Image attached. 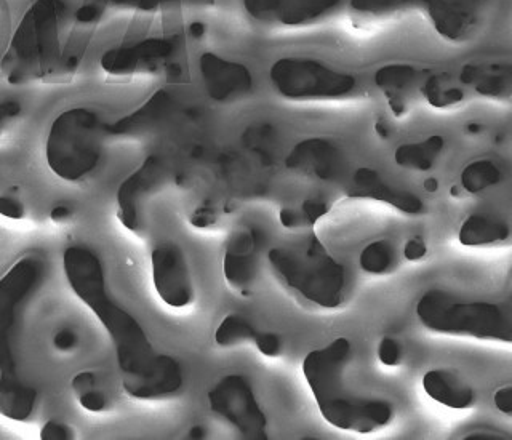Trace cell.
Wrapping results in <instances>:
<instances>
[{
  "label": "cell",
  "mask_w": 512,
  "mask_h": 440,
  "mask_svg": "<svg viewBox=\"0 0 512 440\" xmlns=\"http://www.w3.org/2000/svg\"><path fill=\"white\" fill-rule=\"evenodd\" d=\"M63 269L72 292L87 304L108 332L127 396L152 400L180 391V362L157 352L140 322L112 298L100 256L85 245H71L64 250Z\"/></svg>",
  "instance_id": "obj_1"
},
{
  "label": "cell",
  "mask_w": 512,
  "mask_h": 440,
  "mask_svg": "<svg viewBox=\"0 0 512 440\" xmlns=\"http://www.w3.org/2000/svg\"><path fill=\"white\" fill-rule=\"evenodd\" d=\"M68 0H34L26 10L0 60V72L10 85L68 82L80 66V56L64 52Z\"/></svg>",
  "instance_id": "obj_2"
},
{
  "label": "cell",
  "mask_w": 512,
  "mask_h": 440,
  "mask_svg": "<svg viewBox=\"0 0 512 440\" xmlns=\"http://www.w3.org/2000/svg\"><path fill=\"white\" fill-rule=\"evenodd\" d=\"M44 276V258L26 255L0 277V415L8 420L28 421L36 408V388L21 373V317Z\"/></svg>",
  "instance_id": "obj_3"
},
{
  "label": "cell",
  "mask_w": 512,
  "mask_h": 440,
  "mask_svg": "<svg viewBox=\"0 0 512 440\" xmlns=\"http://www.w3.org/2000/svg\"><path fill=\"white\" fill-rule=\"evenodd\" d=\"M351 354L348 338H336L324 348L314 349L304 357V378L328 423L341 431L368 434L389 424L394 408L388 400L360 397L349 391L344 373Z\"/></svg>",
  "instance_id": "obj_4"
},
{
  "label": "cell",
  "mask_w": 512,
  "mask_h": 440,
  "mask_svg": "<svg viewBox=\"0 0 512 440\" xmlns=\"http://www.w3.org/2000/svg\"><path fill=\"white\" fill-rule=\"evenodd\" d=\"M269 263L277 277L304 300L325 309L343 304L348 272L316 236H308L293 247L272 248Z\"/></svg>",
  "instance_id": "obj_5"
},
{
  "label": "cell",
  "mask_w": 512,
  "mask_h": 440,
  "mask_svg": "<svg viewBox=\"0 0 512 440\" xmlns=\"http://www.w3.org/2000/svg\"><path fill=\"white\" fill-rule=\"evenodd\" d=\"M104 138V124L92 109L71 108L61 112L47 136L48 167L69 183L84 180L100 164Z\"/></svg>",
  "instance_id": "obj_6"
},
{
  "label": "cell",
  "mask_w": 512,
  "mask_h": 440,
  "mask_svg": "<svg viewBox=\"0 0 512 440\" xmlns=\"http://www.w3.org/2000/svg\"><path fill=\"white\" fill-rule=\"evenodd\" d=\"M416 316L431 332L511 343L508 309L488 301H464L444 290H429L416 304Z\"/></svg>",
  "instance_id": "obj_7"
},
{
  "label": "cell",
  "mask_w": 512,
  "mask_h": 440,
  "mask_svg": "<svg viewBox=\"0 0 512 440\" xmlns=\"http://www.w3.org/2000/svg\"><path fill=\"white\" fill-rule=\"evenodd\" d=\"M271 80L277 92L290 100L338 98L356 87L354 77L300 58H284L272 64Z\"/></svg>",
  "instance_id": "obj_8"
},
{
  "label": "cell",
  "mask_w": 512,
  "mask_h": 440,
  "mask_svg": "<svg viewBox=\"0 0 512 440\" xmlns=\"http://www.w3.org/2000/svg\"><path fill=\"white\" fill-rule=\"evenodd\" d=\"M208 404L215 415L228 421L244 439H268V416L264 415L252 384L244 375L231 373L221 378L208 391Z\"/></svg>",
  "instance_id": "obj_9"
},
{
  "label": "cell",
  "mask_w": 512,
  "mask_h": 440,
  "mask_svg": "<svg viewBox=\"0 0 512 440\" xmlns=\"http://www.w3.org/2000/svg\"><path fill=\"white\" fill-rule=\"evenodd\" d=\"M175 48V40L157 39V37L133 42V44L117 45L103 53L100 61L101 69L109 77H116V79L151 74L159 69H167L168 76L178 77L180 71L172 63Z\"/></svg>",
  "instance_id": "obj_10"
},
{
  "label": "cell",
  "mask_w": 512,
  "mask_h": 440,
  "mask_svg": "<svg viewBox=\"0 0 512 440\" xmlns=\"http://www.w3.org/2000/svg\"><path fill=\"white\" fill-rule=\"evenodd\" d=\"M152 280L157 295L170 308H186L194 300V285L183 248L175 242L157 245L151 253Z\"/></svg>",
  "instance_id": "obj_11"
},
{
  "label": "cell",
  "mask_w": 512,
  "mask_h": 440,
  "mask_svg": "<svg viewBox=\"0 0 512 440\" xmlns=\"http://www.w3.org/2000/svg\"><path fill=\"white\" fill-rule=\"evenodd\" d=\"M168 167L159 156H149L136 172L125 178L117 191V218L125 229L143 228L144 200L167 181Z\"/></svg>",
  "instance_id": "obj_12"
},
{
  "label": "cell",
  "mask_w": 512,
  "mask_h": 440,
  "mask_svg": "<svg viewBox=\"0 0 512 440\" xmlns=\"http://www.w3.org/2000/svg\"><path fill=\"white\" fill-rule=\"evenodd\" d=\"M261 229H240L234 232L224 252L223 272L228 284L242 293L252 287L258 272V253L264 245Z\"/></svg>",
  "instance_id": "obj_13"
},
{
  "label": "cell",
  "mask_w": 512,
  "mask_h": 440,
  "mask_svg": "<svg viewBox=\"0 0 512 440\" xmlns=\"http://www.w3.org/2000/svg\"><path fill=\"white\" fill-rule=\"evenodd\" d=\"M199 64L205 88L212 100L226 103L252 92L253 77L244 64L224 60L210 52L200 56Z\"/></svg>",
  "instance_id": "obj_14"
},
{
  "label": "cell",
  "mask_w": 512,
  "mask_h": 440,
  "mask_svg": "<svg viewBox=\"0 0 512 440\" xmlns=\"http://www.w3.org/2000/svg\"><path fill=\"white\" fill-rule=\"evenodd\" d=\"M285 165L290 170L314 176L317 180L335 181L344 170V159L335 144L320 138L296 144L288 154Z\"/></svg>",
  "instance_id": "obj_15"
},
{
  "label": "cell",
  "mask_w": 512,
  "mask_h": 440,
  "mask_svg": "<svg viewBox=\"0 0 512 440\" xmlns=\"http://www.w3.org/2000/svg\"><path fill=\"white\" fill-rule=\"evenodd\" d=\"M354 186L351 197H364V199L378 200L383 204L391 205L407 215H420L424 212L423 200L413 192L394 188L381 178L372 168H359L354 173Z\"/></svg>",
  "instance_id": "obj_16"
},
{
  "label": "cell",
  "mask_w": 512,
  "mask_h": 440,
  "mask_svg": "<svg viewBox=\"0 0 512 440\" xmlns=\"http://www.w3.org/2000/svg\"><path fill=\"white\" fill-rule=\"evenodd\" d=\"M172 109V95L165 90H159L132 114H128L112 124L104 125V132H106V136L120 138V140L138 138V136L154 130L172 112Z\"/></svg>",
  "instance_id": "obj_17"
},
{
  "label": "cell",
  "mask_w": 512,
  "mask_h": 440,
  "mask_svg": "<svg viewBox=\"0 0 512 440\" xmlns=\"http://www.w3.org/2000/svg\"><path fill=\"white\" fill-rule=\"evenodd\" d=\"M175 4H213V0H87L74 13L76 21L92 26L114 12L154 13Z\"/></svg>",
  "instance_id": "obj_18"
},
{
  "label": "cell",
  "mask_w": 512,
  "mask_h": 440,
  "mask_svg": "<svg viewBox=\"0 0 512 440\" xmlns=\"http://www.w3.org/2000/svg\"><path fill=\"white\" fill-rule=\"evenodd\" d=\"M423 388L432 400L455 410H466L476 400L474 389L448 370H429L424 375Z\"/></svg>",
  "instance_id": "obj_19"
},
{
  "label": "cell",
  "mask_w": 512,
  "mask_h": 440,
  "mask_svg": "<svg viewBox=\"0 0 512 440\" xmlns=\"http://www.w3.org/2000/svg\"><path fill=\"white\" fill-rule=\"evenodd\" d=\"M509 237V226L500 218L490 215H471L461 224V244L466 247H480V245L496 244Z\"/></svg>",
  "instance_id": "obj_20"
},
{
  "label": "cell",
  "mask_w": 512,
  "mask_h": 440,
  "mask_svg": "<svg viewBox=\"0 0 512 440\" xmlns=\"http://www.w3.org/2000/svg\"><path fill=\"white\" fill-rule=\"evenodd\" d=\"M444 149L442 136H431L420 143L402 144L396 151V162L400 167L426 172L436 164L437 157Z\"/></svg>",
  "instance_id": "obj_21"
},
{
  "label": "cell",
  "mask_w": 512,
  "mask_h": 440,
  "mask_svg": "<svg viewBox=\"0 0 512 440\" xmlns=\"http://www.w3.org/2000/svg\"><path fill=\"white\" fill-rule=\"evenodd\" d=\"M258 335L255 325L240 314H229L221 320L215 332V343L221 348L239 346L245 341H253Z\"/></svg>",
  "instance_id": "obj_22"
},
{
  "label": "cell",
  "mask_w": 512,
  "mask_h": 440,
  "mask_svg": "<svg viewBox=\"0 0 512 440\" xmlns=\"http://www.w3.org/2000/svg\"><path fill=\"white\" fill-rule=\"evenodd\" d=\"M501 178V170L492 160H476L461 173V186L469 194H479L500 183Z\"/></svg>",
  "instance_id": "obj_23"
},
{
  "label": "cell",
  "mask_w": 512,
  "mask_h": 440,
  "mask_svg": "<svg viewBox=\"0 0 512 440\" xmlns=\"http://www.w3.org/2000/svg\"><path fill=\"white\" fill-rule=\"evenodd\" d=\"M359 263L368 274H386L396 266V247L389 240H375L362 250Z\"/></svg>",
  "instance_id": "obj_24"
},
{
  "label": "cell",
  "mask_w": 512,
  "mask_h": 440,
  "mask_svg": "<svg viewBox=\"0 0 512 440\" xmlns=\"http://www.w3.org/2000/svg\"><path fill=\"white\" fill-rule=\"evenodd\" d=\"M416 72L408 66H388L376 74V84L388 92L389 98L396 96L397 92L412 85Z\"/></svg>",
  "instance_id": "obj_25"
},
{
  "label": "cell",
  "mask_w": 512,
  "mask_h": 440,
  "mask_svg": "<svg viewBox=\"0 0 512 440\" xmlns=\"http://www.w3.org/2000/svg\"><path fill=\"white\" fill-rule=\"evenodd\" d=\"M253 343L256 344V348L263 356L271 357V359L279 357L282 354V348H284L280 336L271 332H258Z\"/></svg>",
  "instance_id": "obj_26"
},
{
  "label": "cell",
  "mask_w": 512,
  "mask_h": 440,
  "mask_svg": "<svg viewBox=\"0 0 512 440\" xmlns=\"http://www.w3.org/2000/svg\"><path fill=\"white\" fill-rule=\"evenodd\" d=\"M378 357H380L381 364L388 365V367H396L402 360V346L399 341L394 338H383L380 346H378Z\"/></svg>",
  "instance_id": "obj_27"
},
{
  "label": "cell",
  "mask_w": 512,
  "mask_h": 440,
  "mask_svg": "<svg viewBox=\"0 0 512 440\" xmlns=\"http://www.w3.org/2000/svg\"><path fill=\"white\" fill-rule=\"evenodd\" d=\"M301 215H303L304 223L306 226H312L317 223L320 218H324L328 213V205L319 199H308L304 200L301 204Z\"/></svg>",
  "instance_id": "obj_28"
},
{
  "label": "cell",
  "mask_w": 512,
  "mask_h": 440,
  "mask_svg": "<svg viewBox=\"0 0 512 440\" xmlns=\"http://www.w3.org/2000/svg\"><path fill=\"white\" fill-rule=\"evenodd\" d=\"M79 402L85 410L92 413L104 412L108 408V397H106L104 392L98 391L95 388L80 394Z\"/></svg>",
  "instance_id": "obj_29"
},
{
  "label": "cell",
  "mask_w": 512,
  "mask_h": 440,
  "mask_svg": "<svg viewBox=\"0 0 512 440\" xmlns=\"http://www.w3.org/2000/svg\"><path fill=\"white\" fill-rule=\"evenodd\" d=\"M218 221V213L212 205H200L196 208L192 215L189 216V223L197 229L212 228L213 224Z\"/></svg>",
  "instance_id": "obj_30"
},
{
  "label": "cell",
  "mask_w": 512,
  "mask_h": 440,
  "mask_svg": "<svg viewBox=\"0 0 512 440\" xmlns=\"http://www.w3.org/2000/svg\"><path fill=\"white\" fill-rule=\"evenodd\" d=\"M40 439L42 440H69L74 439V431L69 428L68 424L60 423V421H48L44 428L40 431Z\"/></svg>",
  "instance_id": "obj_31"
},
{
  "label": "cell",
  "mask_w": 512,
  "mask_h": 440,
  "mask_svg": "<svg viewBox=\"0 0 512 440\" xmlns=\"http://www.w3.org/2000/svg\"><path fill=\"white\" fill-rule=\"evenodd\" d=\"M53 346L60 352H71L79 346V335L72 328H61L53 336Z\"/></svg>",
  "instance_id": "obj_32"
},
{
  "label": "cell",
  "mask_w": 512,
  "mask_h": 440,
  "mask_svg": "<svg viewBox=\"0 0 512 440\" xmlns=\"http://www.w3.org/2000/svg\"><path fill=\"white\" fill-rule=\"evenodd\" d=\"M0 215L10 220H23L26 210L20 200L15 197L0 196Z\"/></svg>",
  "instance_id": "obj_33"
},
{
  "label": "cell",
  "mask_w": 512,
  "mask_h": 440,
  "mask_svg": "<svg viewBox=\"0 0 512 440\" xmlns=\"http://www.w3.org/2000/svg\"><path fill=\"white\" fill-rule=\"evenodd\" d=\"M21 114V104L15 100L0 101V138L4 135L5 127Z\"/></svg>",
  "instance_id": "obj_34"
},
{
  "label": "cell",
  "mask_w": 512,
  "mask_h": 440,
  "mask_svg": "<svg viewBox=\"0 0 512 440\" xmlns=\"http://www.w3.org/2000/svg\"><path fill=\"white\" fill-rule=\"evenodd\" d=\"M279 220L282 223L284 228L295 229L301 228V226H306L304 223L303 215H301V210H296V208L292 207H284L280 210Z\"/></svg>",
  "instance_id": "obj_35"
},
{
  "label": "cell",
  "mask_w": 512,
  "mask_h": 440,
  "mask_svg": "<svg viewBox=\"0 0 512 440\" xmlns=\"http://www.w3.org/2000/svg\"><path fill=\"white\" fill-rule=\"evenodd\" d=\"M404 255L408 261L423 260L424 256L428 255V247L424 244V240L420 237L408 240L405 244Z\"/></svg>",
  "instance_id": "obj_36"
},
{
  "label": "cell",
  "mask_w": 512,
  "mask_h": 440,
  "mask_svg": "<svg viewBox=\"0 0 512 440\" xmlns=\"http://www.w3.org/2000/svg\"><path fill=\"white\" fill-rule=\"evenodd\" d=\"M96 375L93 372H80L72 378L71 386L77 396L95 388Z\"/></svg>",
  "instance_id": "obj_37"
},
{
  "label": "cell",
  "mask_w": 512,
  "mask_h": 440,
  "mask_svg": "<svg viewBox=\"0 0 512 440\" xmlns=\"http://www.w3.org/2000/svg\"><path fill=\"white\" fill-rule=\"evenodd\" d=\"M495 407L504 415H512V386H504L495 392Z\"/></svg>",
  "instance_id": "obj_38"
},
{
  "label": "cell",
  "mask_w": 512,
  "mask_h": 440,
  "mask_svg": "<svg viewBox=\"0 0 512 440\" xmlns=\"http://www.w3.org/2000/svg\"><path fill=\"white\" fill-rule=\"evenodd\" d=\"M72 215V208L69 205H56L50 212V218L55 223H63V221L69 220Z\"/></svg>",
  "instance_id": "obj_39"
},
{
  "label": "cell",
  "mask_w": 512,
  "mask_h": 440,
  "mask_svg": "<svg viewBox=\"0 0 512 440\" xmlns=\"http://www.w3.org/2000/svg\"><path fill=\"white\" fill-rule=\"evenodd\" d=\"M205 436H207V431L200 424L192 426L191 431H189V439H204Z\"/></svg>",
  "instance_id": "obj_40"
},
{
  "label": "cell",
  "mask_w": 512,
  "mask_h": 440,
  "mask_svg": "<svg viewBox=\"0 0 512 440\" xmlns=\"http://www.w3.org/2000/svg\"><path fill=\"white\" fill-rule=\"evenodd\" d=\"M204 26L200 23H194L191 26V34L192 36L200 37L202 34H204Z\"/></svg>",
  "instance_id": "obj_41"
},
{
  "label": "cell",
  "mask_w": 512,
  "mask_h": 440,
  "mask_svg": "<svg viewBox=\"0 0 512 440\" xmlns=\"http://www.w3.org/2000/svg\"><path fill=\"white\" fill-rule=\"evenodd\" d=\"M424 188H426V191L428 192H434L437 189V181L434 180V178H429L426 183H424Z\"/></svg>",
  "instance_id": "obj_42"
}]
</instances>
